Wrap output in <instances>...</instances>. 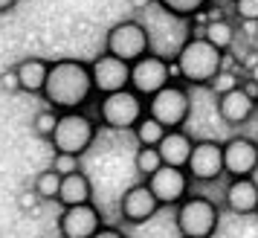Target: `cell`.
I'll list each match as a JSON object with an SVG mask.
<instances>
[{"instance_id": "obj_1", "label": "cell", "mask_w": 258, "mask_h": 238, "mask_svg": "<svg viewBox=\"0 0 258 238\" xmlns=\"http://www.w3.org/2000/svg\"><path fill=\"white\" fill-rule=\"evenodd\" d=\"M93 76H90V61L79 58H58L49 64V76L44 84L41 99L55 110H84V105L93 99Z\"/></svg>"}, {"instance_id": "obj_2", "label": "cell", "mask_w": 258, "mask_h": 238, "mask_svg": "<svg viewBox=\"0 0 258 238\" xmlns=\"http://www.w3.org/2000/svg\"><path fill=\"white\" fill-rule=\"evenodd\" d=\"M223 67H226V52L203 35H188L174 55L177 82L188 84V87H209Z\"/></svg>"}, {"instance_id": "obj_3", "label": "cell", "mask_w": 258, "mask_h": 238, "mask_svg": "<svg viewBox=\"0 0 258 238\" xmlns=\"http://www.w3.org/2000/svg\"><path fill=\"white\" fill-rule=\"evenodd\" d=\"M99 137V119L90 116L87 110H64L58 116L55 134L49 137V145L55 154L82 157Z\"/></svg>"}, {"instance_id": "obj_4", "label": "cell", "mask_w": 258, "mask_h": 238, "mask_svg": "<svg viewBox=\"0 0 258 238\" xmlns=\"http://www.w3.org/2000/svg\"><path fill=\"white\" fill-rule=\"evenodd\" d=\"M148 113L145 96H140L134 87L105 93L96 102V119L99 125H105L110 131H134V125Z\"/></svg>"}, {"instance_id": "obj_5", "label": "cell", "mask_w": 258, "mask_h": 238, "mask_svg": "<svg viewBox=\"0 0 258 238\" xmlns=\"http://www.w3.org/2000/svg\"><path fill=\"white\" fill-rule=\"evenodd\" d=\"M218 224H221L218 203L198 192H191L174 209V226L180 238H212L218 232Z\"/></svg>"}, {"instance_id": "obj_6", "label": "cell", "mask_w": 258, "mask_h": 238, "mask_svg": "<svg viewBox=\"0 0 258 238\" xmlns=\"http://www.w3.org/2000/svg\"><path fill=\"white\" fill-rule=\"evenodd\" d=\"M145 105H148V113L160 119L168 131L186 128L188 116H191V90H188V84L174 79L163 90H157L151 99H145Z\"/></svg>"}, {"instance_id": "obj_7", "label": "cell", "mask_w": 258, "mask_h": 238, "mask_svg": "<svg viewBox=\"0 0 258 238\" xmlns=\"http://www.w3.org/2000/svg\"><path fill=\"white\" fill-rule=\"evenodd\" d=\"M105 49L134 64L137 58H142V55L151 52V35H148V26L140 24V21H134V18L119 21V24H113L110 29H107Z\"/></svg>"}, {"instance_id": "obj_8", "label": "cell", "mask_w": 258, "mask_h": 238, "mask_svg": "<svg viewBox=\"0 0 258 238\" xmlns=\"http://www.w3.org/2000/svg\"><path fill=\"white\" fill-rule=\"evenodd\" d=\"M174 79V61H168L160 52H148L131 64V87L145 99H151L157 90H163Z\"/></svg>"}, {"instance_id": "obj_9", "label": "cell", "mask_w": 258, "mask_h": 238, "mask_svg": "<svg viewBox=\"0 0 258 238\" xmlns=\"http://www.w3.org/2000/svg\"><path fill=\"white\" fill-rule=\"evenodd\" d=\"M90 76H93V87H96L99 96L125 90V87H131V61L102 49V52L90 61Z\"/></svg>"}, {"instance_id": "obj_10", "label": "cell", "mask_w": 258, "mask_h": 238, "mask_svg": "<svg viewBox=\"0 0 258 238\" xmlns=\"http://www.w3.org/2000/svg\"><path fill=\"white\" fill-rule=\"evenodd\" d=\"M255 93H258V87L252 82L238 84V87L229 90V93H221V96H218V102H215L218 116H221L226 125H232V128L246 125L249 119L255 116V110H258Z\"/></svg>"}, {"instance_id": "obj_11", "label": "cell", "mask_w": 258, "mask_h": 238, "mask_svg": "<svg viewBox=\"0 0 258 238\" xmlns=\"http://www.w3.org/2000/svg\"><path fill=\"white\" fill-rule=\"evenodd\" d=\"M188 177L191 183H215V180L226 177L223 171V143L218 140H198L195 151L188 157Z\"/></svg>"}, {"instance_id": "obj_12", "label": "cell", "mask_w": 258, "mask_h": 238, "mask_svg": "<svg viewBox=\"0 0 258 238\" xmlns=\"http://www.w3.org/2000/svg\"><path fill=\"white\" fill-rule=\"evenodd\" d=\"M145 183L151 186L154 198L160 201V206H171V209H177L191 195V177H188V171L186 168H177V166H163Z\"/></svg>"}, {"instance_id": "obj_13", "label": "cell", "mask_w": 258, "mask_h": 238, "mask_svg": "<svg viewBox=\"0 0 258 238\" xmlns=\"http://www.w3.org/2000/svg\"><path fill=\"white\" fill-rule=\"evenodd\" d=\"M55 226L61 238H93L105 226V221L96 203H79V206H64Z\"/></svg>"}, {"instance_id": "obj_14", "label": "cell", "mask_w": 258, "mask_h": 238, "mask_svg": "<svg viewBox=\"0 0 258 238\" xmlns=\"http://www.w3.org/2000/svg\"><path fill=\"white\" fill-rule=\"evenodd\" d=\"M160 209H163V206H160V201L154 198L151 186H148L145 180L128 186V189L122 192V198H119V218H122L125 224H134V226L151 221Z\"/></svg>"}, {"instance_id": "obj_15", "label": "cell", "mask_w": 258, "mask_h": 238, "mask_svg": "<svg viewBox=\"0 0 258 238\" xmlns=\"http://www.w3.org/2000/svg\"><path fill=\"white\" fill-rule=\"evenodd\" d=\"M223 171L226 177H255L258 171V140L229 137L223 143Z\"/></svg>"}, {"instance_id": "obj_16", "label": "cell", "mask_w": 258, "mask_h": 238, "mask_svg": "<svg viewBox=\"0 0 258 238\" xmlns=\"http://www.w3.org/2000/svg\"><path fill=\"white\" fill-rule=\"evenodd\" d=\"M223 206L232 215H241V218L258 215V180L232 177L223 186Z\"/></svg>"}, {"instance_id": "obj_17", "label": "cell", "mask_w": 258, "mask_h": 238, "mask_svg": "<svg viewBox=\"0 0 258 238\" xmlns=\"http://www.w3.org/2000/svg\"><path fill=\"white\" fill-rule=\"evenodd\" d=\"M195 143H198V140H191V137L186 134V128H174V131L165 134L163 143L157 145V148H160V157H163L165 166L186 168L188 157H191V151H195Z\"/></svg>"}, {"instance_id": "obj_18", "label": "cell", "mask_w": 258, "mask_h": 238, "mask_svg": "<svg viewBox=\"0 0 258 238\" xmlns=\"http://www.w3.org/2000/svg\"><path fill=\"white\" fill-rule=\"evenodd\" d=\"M49 64L52 61L41 58V55H29V58L15 64V73H18V82H21V90L24 93H32V96L44 93V84H47V76H49Z\"/></svg>"}, {"instance_id": "obj_19", "label": "cell", "mask_w": 258, "mask_h": 238, "mask_svg": "<svg viewBox=\"0 0 258 238\" xmlns=\"http://www.w3.org/2000/svg\"><path fill=\"white\" fill-rule=\"evenodd\" d=\"M58 203H61V209L64 206H79V203H93V183H90V177L84 174L82 168L61 180Z\"/></svg>"}, {"instance_id": "obj_20", "label": "cell", "mask_w": 258, "mask_h": 238, "mask_svg": "<svg viewBox=\"0 0 258 238\" xmlns=\"http://www.w3.org/2000/svg\"><path fill=\"white\" fill-rule=\"evenodd\" d=\"M200 35L206 38V41H212L218 49L229 52L232 44H235V24L229 18H209V21L203 24V29H200Z\"/></svg>"}, {"instance_id": "obj_21", "label": "cell", "mask_w": 258, "mask_h": 238, "mask_svg": "<svg viewBox=\"0 0 258 238\" xmlns=\"http://www.w3.org/2000/svg\"><path fill=\"white\" fill-rule=\"evenodd\" d=\"M131 134H134L137 145H154V148H157V145L163 143V137L168 134V128H165L160 119H154L151 113H145V116L134 125V131Z\"/></svg>"}, {"instance_id": "obj_22", "label": "cell", "mask_w": 258, "mask_h": 238, "mask_svg": "<svg viewBox=\"0 0 258 238\" xmlns=\"http://www.w3.org/2000/svg\"><path fill=\"white\" fill-rule=\"evenodd\" d=\"M61 180H64V177H61L58 171L49 166V168H44V171H38V174H35V180H32V192H35V195H38L44 203L58 201Z\"/></svg>"}, {"instance_id": "obj_23", "label": "cell", "mask_w": 258, "mask_h": 238, "mask_svg": "<svg viewBox=\"0 0 258 238\" xmlns=\"http://www.w3.org/2000/svg\"><path fill=\"white\" fill-rule=\"evenodd\" d=\"M163 157H160V148L154 145H137V154H134V168L142 180H148L151 174H157L163 168Z\"/></svg>"}, {"instance_id": "obj_24", "label": "cell", "mask_w": 258, "mask_h": 238, "mask_svg": "<svg viewBox=\"0 0 258 238\" xmlns=\"http://www.w3.org/2000/svg\"><path fill=\"white\" fill-rule=\"evenodd\" d=\"M157 6H160L165 15L191 21V18H198V15L209 6V0H157Z\"/></svg>"}, {"instance_id": "obj_25", "label": "cell", "mask_w": 258, "mask_h": 238, "mask_svg": "<svg viewBox=\"0 0 258 238\" xmlns=\"http://www.w3.org/2000/svg\"><path fill=\"white\" fill-rule=\"evenodd\" d=\"M58 116H61V110H55V107H49V105L44 107V110H38L35 116H32V134L41 137V140H49V137L55 134Z\"/></svg>"}, {"instance_id": "obj_26", "label": "cell", "mask_w": 258, "mask_h": 238, "mask_svg": "<svg viewBox=\"0 0 258 238\" xmlns=\"http://www.w3.org/2000/svg\"><path fill=\"white\" fill-rule=\"evenodd\" d=\"M232 15L241 24H258V0H232Z\"/></svg>"}, {"instance_id": "obj_27", "label": "cell", "mask_w": 258, "mask_h": 238, "mask_svg": "<svg viewBox=\"0 0 258 238\" xmlns=\"http://www.w3.org/2000/svg\"><path fill=\"white\" fill-rule=\"evenodd\" d=\"M238 84H241V82H238V76H235L232 70H226V67H223V70L215 76V82H212L209 87H212V93H215V96H221V93H229V90H235Z\"/></svg>"}, {"instance_id": "obj_28", "label": "cell", "mask_w": 258, "mask_h": 238, "mask_svg": "<svg viewBox=\"0 0 258 238\" xmlns=\"http://www.w3.org/2000/svg\"><path fill=\"white\" fill-rule=\"evenodd\" d=\"M52 168L58 171L61 177H67V174H73V171H79V157H73V154H55L52 157Z\"/></svg>"}, {"instance_id": "obj_29", "label": "cell", "mask_w": 258, "mask_h": 238, "mask_svg": "<svg viewBox=\"0 0 258 238\" xmlns=\"http://www.w3.org/2000/svg\"><path fill=\"white\" fill-rule=\"evenodd\" d=\"M0 87L6 90V93H15V90H21V82H18V73L12 70H6V73H0Z\"/></svg>"}, {"instance_id": "obj_30", "label": "cell", "mask_w": 258, "mask_h": 238, "mask_svg": "<svg viewBox=\"0 0 258 238\" xmlns=\"http://www.w3.org/2000/svg\"><path fill=\"white\" fill-rule=\"evenodd\" d=\"M93 238H128V232H125V229H119V226H107L105 224Z\"/></svg>"}, {"instance_id": "obj_31", "label": "cell", "mask_w": 258, "mask_h": 238, "mask_svg": "<svg viewBox=\"0 0 258 238\" xmlns=\"http://www.w3.org/2000/svg\"><path fill=\"white\" fill-rule=\"evenodd\" d=\"M151 3H157V0H128L131 9H137V12H142V9H148Z\"/></svg>"}, {"instance_id": "obj_32", "label": "cell", "mask_w": 258, "mask_h": 238, "mask_svg": "<svg viewBox=\"0 0 258 238\" xmlns=\"http://www.w3.org/2000/svg\"><path fill=\"white\" fill-rule=\"evenodd\" d=\"M18 6V0H0V15H9Z\"/></svg>"}, {"instance_id": "obj_33", "label": "cell", "mask_w": 258, "mask_h": 238, "mask_svg": "<svg viewBox=\"0 0 258 238\" xmlns=\"http://www.w3.org/2000/svg\"><path fill=\"white\" fill-rule=\"evenodd\" d=\"M246 82H252L258 87V61L255 64H249V73H246Z\"/></svg>"}, {"instance_id": "obj_34", "label": "cell", "mask_w": 258, "mask_h": 238, "mask_svg": "<svg viewBox=\"0 0 258 238\" xmlns=\"http://www.w3.org/2000/svg\"><path fill=\"white\" fill-rule=\"evenodd\" d=\"M255 102H258V93H255Z\"/></svg>"}]
</instances>
